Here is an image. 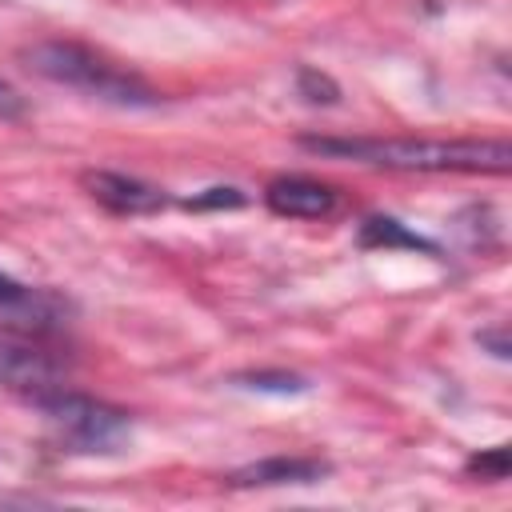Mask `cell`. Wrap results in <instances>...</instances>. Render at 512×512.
<instances>
[{"instance_id":"1","label":"cell","mask_w":512,"mask_h":512,"mask_svg":"<svg viewBox=\"0 0 512 512\" xmlns=\"http://www.w3.org/2000/svg\"><path fill=\"white\" fill-rule=\"evenodd\" d=\"M316 156L364 160L376 168L400 172H508L512 148L508 140H336V136H304L300 140Z\"/></svg>"},{"instance_id":"2","label":"cell","mask_w":512,"mask_h":512,"mask_svg":"<svg viewBox=\"0 0 512 512\" xmlns=\"http://www.w3.org/2000/svg\"><path fill=\"white\" fill-rule=\"evenodd\" d=\"M24 68L52 84L76 88L92 100L116 104V108H152L160 100L140 76L108 64L104 56H96L92 48L72 44V40H44V44L24 48Z\"/></svg>"},{"instance_id":"3","label":"cell","mask_w":512,"mask_h":512,"mask_svg":"<svg viewBox=\"0 0 512 512\" xmlns=\"http://www.w3.org/2000/svg\"><path fill=\"white\" fill-rule=\"evenodd\" d=\"M48 424L72 452H116L128 440V416L104 400H92L72 388H56L36 400Z\"/></svg>"},{"instance_id":"4","label":"cell","mask_w":512,"mask_h":512,"mask_svg":"<svg viewBox=\"0 0 512 512\" xmlns=\"http://www.w3.org/2000/svg\"><path fill=\"white\" fill-rule=\"evenodd\" d=\"M0 384L24 400H40L64 388V360L44 344V332L0 328Z\"/></svg>"},{"instance_id":"5","label":"cell","mask_w":512,"mask_h":512,"mask_svg":"<svg viewBox=\"0 0 512 512\" xmlns=\"http://www.w3.org/2000/svg\"><path fill=\"white\" fill-rule=\"evenodd\" d=\"M80 184L96 204H104L116 216H152V212H160L168 204L164 188H156L148 180H136V176H124V172L96 168V172H84Z\"/></svg>"},{"instance_id":"6","label":"cell","mask_w":512,"mask_h":512,"mask_svg":"<svg viewBox=\"0 0 512 512\" xmlns=\"http://www.w3.org/2000/svg\"><path fill=\"white\" fill-rule=\"evenodd\" d=\"M264 204L288 220H320L336 212V192L308 176H280L264 188Z\"/></svg>"},{"instance_id":"7","label":"cell","mask_w":512,"mask_h":512,"mask_svg":"<svg viewBox=\"0 0 512 512\" xmlns=\"http://www.w3.org/2000/svg\"><path fill=\"white\" fill-rule=\"evenodd\" d=\"M0 312H8L16 320V328L48 332L60 320V300L44 288H28V284L0 272Z\"/></svg>"},{"instance_id":"8","label":"cell","mask_w":512,"mask_h":512,"mask_svg":"<svg viewBox=\"0 0 512 512\" xmlns=\"http://www.w3.org/2000/svg\"><path fill=\"white\" fill-rule=\"evenodd\" d=\"M328 472L324 460H308V456H272L260 464H248L240 472H232V488H272V484H312Z\"/></svg>"},{"instance_id":"9","label":"cell","mask_w":512,"mask_h":512,"mask_svg":"<svg viewBox=\"0 0 512 512\" xmlns=\"http://www.w3.org/2000/svg\"><path fill=\"white\" fill-rule=\"evenodd\" d=\"M360 244H364V248H420V252H436L432 240L408 232V228H404L400 220H392V216H368V220L360 224Z\"/></svg>"},{"instance_id":"10","label":"cell","mask_w":512,"mask_h":512,"mask_svg":"<svg viewBox=\"0 0 512 512\" xmlns=\"http://www.w3.org/2000/svg\"><path fill=\"white\" fill-rule=\"evenodd\" d=\"M248 196L240 192V188H228V184H216V188H204L200 196H188L184 200V208H196V212H204V208H240Z\"/></svg>"},{"instance_id":"11","label":"cell","mask_w":512,"mask_h":512,"mask_svg":"<svg viewBox=\"0 0 512 512\" xmlns=\"http://www.w3.org/2000/svg\"><path fill=\"white\" fill-rule=\"evenodd\" d=\"M300 96H308L312 104H336V96H340V88L324 76V72H316V68H300Z\"/></svg>"},{"instance_id":"12","label":"cell","mask_w":512,"mask_h":512,"mask_svg":"<svg viewBox=\"0 0 512 512\" xmlns=\"http://www.w3.org/2000/svg\"><path fill=\"white\" fill-rule=\"evenodd\" d=\"M468 468H472V472H480V476H488V480H504V476H508V448L480 452V456H472V460H468Z\"/></svg>"},{"instance_id":"13","label":"cell","mask_w":512,"mask_h":512,"mask_svg":"<svg viewBox=\"0 0 512 512\" xmlns=\"http://www.w3.org/2000/svg\"><path fill=\"white\" fill-rule=\"evenodd\" d=\"M248 388H264V392H304L308 384L300 380V376H264V372H256V376H240Z\"/></svg>"},{"instance_id":"14","label":"cell","mask_w":512,"mask_h":512,"mask_svg":"<svg viewBox=\"0 0 512 512\" xmlns=\"http://www.w3.org/2000/svg\"><path fill=\"white\" fill-rule=\"evenodd\" d=\"M24 108H28V104H24V96H20V92L0 76V120H20V116H24Z\"/></svg>"},{"instance_id":"15","label":"cell","mask_w":512,"mask_h":512,"mask_svg":"<svg viewBox=\"0 0 512 512\" xmlns=\"http://www.w3.org/2000/svg\"><path fill=\"white\" fill-rule=\"evenodd\" d=\"M480 344H492V352H496L500 360L508 356V340H504L500 332H480Z\"/></svg>"}]
</instances>
